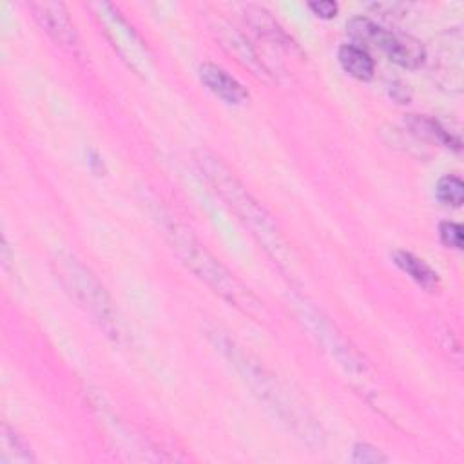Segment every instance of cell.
<instances>
[{
	"label": "cell",
	"instance_id": "7a4b0ae2",
	"mask_svg": "<svg viewBox=\"0 0 464 464\" xmlns=\"http://www.w3.org/2000/svg\"><path fill=\"white\" fill-rule=\"evenodd\" d=\"M205 170L230 207H234L241 219L252 228V234L263 241L265 248L270 250L274 257L279 256V250H283V241L265 210L248 196V192H245V188L225 170L219 161H205Z\"/></svg>",
	"mask_w": 464,
	"mask_h": 464
},
{
	"label": "cell",
	"instance_id": "8992f818",
	"mask_svg": "<svg viewBox=\"0 0 464 464\" xmlns=\"http://www.w3.org/2000/svg\"><path fill=\"white\" fill-rule=\"evenodd\" d=\"M103 22H105V27H107V33L111 34V40L114 42V47H118L120 54L129 60V63H134V60H147V54H145V49L141 47V42L138 40V36L130 31V27L125 24V20H121L118 16V13H109V14H103Z\"/></svg>",
	"mask_w": 464,
	"mask_h": 464
},
{
	"label": "cell",
	"instance_id": "5b68a950",
	"mask_svg": "<svg viewBox=\"0 0 464 464\" xmlns=\"http://www.w3.org/2000/svg\"><path fill=\"white\" fill-rule=\"evenodd\" d=\"M199 78L201 82L221 100L227 103L239 105L248 98V92L245 87L228 72H225L221 67L214 63H203L199 65Z\"/></svg>",
	"mask_w": 464,
	"mask_h": 464
},
{
	"label": "cell",
	"instance_id": "9c48e42d",
	"mask_svg": "<svg viewBox=\"0 0 464 464\" xmlns=\"http://www.w3.org/2000/svg\"><path fill=\"white\" fill-rule=\"evenodd\" d=\"M346 29H348L350 36L353 40H357L359 44L368 45V47H375V49H381V51L384 49V45L388 42V36H390V31L382 29L375 22H372L368 18H362V16H357V18L350 20L346 24Z\"/></svg>",
	"mask_w": 464,
	"mask_h": 464
},
{
	"label": "cell",
	"instance_id": "7c38bea8",
	"mask_svg": "<svg viewBox=\"0 0 464 464\" xmlns=\"http://www.w3.org/2000/svg\"><path fill=\"white\" fill-rule=\"evenodd\" d=\"M440 239L444 245L451 246V248H462V227L453 223V221H444L440 223L439 228Z\"/></svg>",
	"mask_w": 464,
	"mask_h": 464
},
{
	"label": "cell",
	"instance_id": "4fadbf2b",
	"mask_svg": "<svg viewBox=\"0 0 464 464\" xmlns=\"http://www.w3.org/2000/svg\"><path fill=\"white\" fill-rule=\"evenodd\" d=\"M353 460L355 462H382L386 460L384 455H381L375 448L368 444H357L353 450Z\"/></svg>",
	"mask_w": 464,
	"mask_h": 464
},
{
	"label": "cell",
	"instance_id": "3957f363",
	"mask_svg": "<svg viewBox=\"0 0 464 464\" xmlns=\"http://www.w3.org/2000/svg\"><path fill=\"white\" fill-rule=\"evenodd\" d=\"M56 274L62 279L67 292L109 332L118 334L116 312L111 306L107 294L102 285L92 277V274L83 268L71 256H58L54 261Z\"/></svg>",
	"mask_w": 464,
	"mask_h": 464
},
{
	"label": "cell",
	"instance_id": "ba28073f",
	"mask_svg": "<svg viewBox=\"0 0 464 464\" xmlns=\"http://www.w3.org/2000/svg\"><path fill=\"white\" fill-rule=\"evenodd\" d=\"M339 63L341 67L353 78L357 80H370L373 76V71H375V65H373V60L372 56L368 54V51L361 45H355V44H346L339 49Z\"/></svg>",
	"mask_w": 464,
	"mask_h": 464
},
{
	"label": "cell",
	"instance_id": "52a82bcc",
	"mask_svg": "<svg viewBox=\"0 0 464 464\" xmlns=\"http://www.w3.org/2000/svg\"><path fill=\"white\" fill-rule=\"evenodd\" d=\"M388 58L406 69H417L426 60V49L419 40H415L410 34H397L390 33L388 42L382 49Z\"/></svg>",
	"mask_w": 464,
	"mask_h": 464
},
{
	"label": "cell",
	"instance_id": "6da1fadb",
	"mask_svg": "<svg viewBox=\"0 0 464 464\" xmlns=\"http://www.w3.org/2000/svg\"><path fill=\"white\" fill-rule=\"evenodd\" d=\"M172 246L183 259V263L198 274L208 286H212L216 292H219L225 299L239 306L243 312H248L252 315H257L261 310V303L245 288L239 281H236L187 230L179 225H170L167 228Z\"/></svg>",
	"mask_w": 464,
	"mask_h": 464
},
{
	"label": "cell",
	"instance_id": "5bb4252c",
	"mask_svg": "<svg viewBox=\"0 0 464 464\" xmlns=\"http://www.w3.org/2000/svg\"><path fill=\"white\" fill-rule=\"evenodd\" d=\"M308 7L321 18H332L337 13V4L330 0H321V2H310Z\"/></svg>",
	"mask_w": 464,
	"mask_h": 464
},
{
	"label": "cell",
	"instance_id": "8fae6325",
	"mask_svg": "<svg viewBox=\"0 0 464 464\" xmlns=\"http://www.w3.org/2000/svg\"><path fill=\"white\" fill-rule=\"evenodd\" d=\"M437 198L444 203V205H451V207H460L464 201V183L459 176H444L439 179L437 183Z\"/></svg>",
	"mask_w": 464,
	"mask_h": 464
},
{
	"label": "cell",
	"instance_id": "277c9868",
	"mask_svg": "<svg viewBox=\"0 0 464 464\" xmlns=\"http://www.w3.org/2000/svg\"><path fill=\"white\" fill-rule=\"evenodd\" d=\"M34 18L40 25L60 44H74L76 34L72 22L62 4L56 2H36L31 4Z\"/></svg>",
	"mask_w": 464,
	"mask_h": 464
},
{
	"label": "cell",
	"instance_id": "30bf717a",
	"mask_svg": "<svg viewBox=\"0 0 464 464\" xmlns=\"http://www.w3.org/2000/svg\"><path fill=\"white\" fill-rule=\"evenodd\" d=\"M393 261L402 272H406L411 279H415L424 288L431 290V288L437 286V283H439L437 274L417 256H413L410 252H404V250H399V252L393 254Z\"/></svg>",
	"mask_w": 464,
	"mask_h": 464
}]
</instances>
